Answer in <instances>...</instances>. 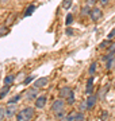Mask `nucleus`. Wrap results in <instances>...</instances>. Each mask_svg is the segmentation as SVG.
I'll use <instances>...</instances> for the list:
<instances>
[{
  "label": "nucleus",
  "instance_id": "obj_1",
  "mask_svg": "<svg viewBox=\"0 0 115 121\" xmlns=\"http://www.w3.org/2000/svg\"><path fill=\"white\" fill-rule=\"evenodd\" d=\"M35 112H34V108H30V106H27V108H23L20 109L16 114V121H31L33 120V117H34Z\"/></svg>",
  "mask_w": 115,
  "mask_h": 121
},
{
  "label": "nucleus",
  "instance_id": "obj_2",
  "mask_svg": "<svg viewBox=\"0 0 115 121\" xmlns=\"http://www.w3.org/2000/svg\"><path fill=\"white\" fill-rule=\"evenodd\" d=\"M103 16V12L100 8H97V7H92V9H91V13H89V17L92 19L93 22H99L100 19H102Z\"/></svg>",
  "mask_w": 115,
  "mask_h": 121
},
{
  "label": "nucleus",
  "instance_id": "obj_3",
  "mask_svg": "<svg viewBox=\"0 0 115 121\" xmlns=\"http://www.w3.org/2000/svg\"><path fill=\"white\" fill-rule=\"evenodd\" d=\"M65 101L62 98H58L56 99L53 104H52V110H53L54 113H57V112H61V110H64V106H65Z\"/></svg>",
  "mask_w": 115,
  "mask_h": 121
},
{
  "label": "nucleus",
  "instance_id": "obj_4",
  "mask_svg": "<svg viewBox=\"0 0 115 121\" xmlns=\"http://www.w3.org/2000/svg\"><path fill=\"white\" fill-rule=\"evenodd\" d=\"M72 93H73V90H72L71 86H64V87H61V90H60V97H61L62 99H67Z\"/></svg>",
  "mask_w": 115,
  "mask_h": 121
},
{
  "label": "nucleus",
  "instance_id": "obj_5",
  "mask_svg": "<svg viewBox=\"0 0 115 121\" xmlns=\"http://www.w3.org/2000/svg\"><path fill=\"white\" fill-rule=\"evenodd\" d=\"M67 118H68V121H84V114H83L81 112L71 113Z\"/></svg>",
  "mask_w": 115,
  "mask_h": 121
},
{
  "label": "nucleus",
  "instance_id": "obj_6",
  "mask_svg": "<svg viewBox=\"0 0 115 121\" xmlns=\"http://www.w3.org/2000/svg\"><path fill=\"white\" fill-rule=\"evenodd\" d=\"M48 83H49V78L48 77H41L34 82V86H35L37 89H39V87H45Z\"/></svg>",
  "mask_w": 115,
  "mask_h": 121
},
{
  "label": "nucleus",
  "instance_id": "obj_7",
  "mask_svg": "<svg viewBox=\"0 0 115 121\" xmlns=\"http://www.w3.org/2000/svg\"><path fill=\"white\" fill-rule=\"evenodd\" d=\"M96 101H97V95H96V94L88 95V98H87V101H85L87 108H88V109H92L93 106H95V104H96Z\"/></svg>",
  "mask_w": 115,
  "mask_h": 121
},
{
  "label": "nucleus",
  "instance_id": "obj_8",
  "mask_svg": "<svg viewBox=\"0 0 115 121\" xmlns=\"http://www.w3.org/2000/svg\"><path fill=\"white\" fill-rule=\"evenodd\" d=\"M45 105H46V95H39V97H37L35 108L42 109V108H45Z\"/></svg>",
  "mask_w": 115,
  "mask_h": 121
},
{
  "label": "nucleus",
  "instance_id": "obj_9",
  "mask_svg": "<svg viewBox=\"0 0 115 121\" xmlns=\"http://www.w3.org/2000/svg\"><path fill=\"white\" fill-rule=\"evenodd\" d=\"M14 114H18V112H16V105L12 104V105H8V108L5 109V117H12Z\"/></svg>",
  "mask_w": 115,
  "mask_h": 121
},
{
  "label": "nucleus",
  "instance_id": "obj_10",
  "mask_svg": "<svg viewBox=\"0 0 115 121\" xmlns=\"http://www.w3.org/2000/svg\"><path fill=\"white\" fill-rule=\"evenodd\" d=\"M10 90H11V86L10 85H4L1 87V90H0V98H4L5 95L10 93Z\"/></svg>",
  "mask_w": 115,
  "mask_h": 121
},
{
  "label": "nucleus",
  "instance_id": "obj_11",
  "mask_svg": "<svg viewBox=\"0 0 115 121\" xmlns=\"http://www.w3.org/2000/svg\"><path fill=\"white\" fill-rule=\"evenodd\" d=\"M26 97L29 99H37V87L35 89H30V90H27L26 91Z\"/></svg>",
  "mask_w": 115,
  "mask_h": 121
},
{
  "label": "nucleus",
  "instance_id": "obj_12",
  "mask_svg": "<svg viewBox=\"0 0 115 121\" xmlns=\"http://www.w3.org/2000/svg\"><path fill=\"white\" fill-rule=\"evenodd\" d=\"M108 85H107V86H103L102 89H100V90H99V94H97V98H100V99H103L104 98V95L107 94V91H108Z\"/></svg>",
  "mask_w": 115,
  "mask_h": 121
},
{
  "label": "nucleus",
  "instance_id": "obj_13",
  "mask_svg": "<svg viewBox=\"0 0 115 121\" xmlns=\"http://www.w3.org/2000/svg\"><path fill=\"white\" fill-rule=\"evenodd\" d=\"M37 9V7L34 4H31V5H29V7H27V9L26 11H24V17H27V16H30L31 13L34 12V11H35Z\"/></svg>",
  "mask_w": 115,
  "mask_h": 121
},
{
  "label": "nucleus",
  "instance_id": "obj_14",
  "mask_svg": "<svg viewBox=\"0 0 115 121\" xmlns=\"http://www.w3.org/2000/svg\"><path fill=\"white\" fill-rule=\"evenodd\" d=\"M14 79H15V77H14L12 74H10V75H7V77L4 78L3 83H4V85H10V86H11V85H12V82H14Z\"/></svg>",
  "mask_w": 115,
  "mask_h": 121
},
{
  "label": "nucleus",
  "instance_id": "obj_15",
  "mask_svg": "<svg viewBox=\"0 0 115 121\" xmlns=\"http://www.w3.org/2000/svg\"><path fill=\"white\" fill-rule=\"evenodd\" d=\"M96 71V62H92L91 65H89V69H88V74L91 77H93V74Z\"/></svg>",
  "mask_w": 115,
  "mask_h": 121
},
{
  "label": "nucleus",
  "instance_id": "obj_16",
  "mask_svg": "<svg viewBox=\"0 0 115 121\" xmlns=\"http://www.w3.org/2000/svg\"><path fill=\"white\" fill-rule=\"evenodd\" d=\"M91 5H88V4H85L83 8H81V15H89L91 13Z\"/></svg>",
  "mask_w": 115,
  "mask_h": 121
},
{
  "label": "nucleus",
  "instance_id": "obj_17",
  "mask_svg": "<svg viewBox=\"0 0 115 121\" xmlns=\"http://www.w3.org/2000/svg\"><path fill=\"white\" fill-rule=\"evenodd\" d=\"M110 46H111V40L107 39V40H103L102 43L99 44V48H108Z\"/></svg>",
  "mask_w": 115,
  "mask_h": 121
},
{
  "label": "nucleus",
  "instance_id": "obj_18",
  "mask_svg": "<svg viewBox=\"0 0 115 121\" xmlns=\"http://www.w3.org/2000/svg\"><path fill=\"white\" fill-rule=\"evenodd\" d=\"M67 117H68V116L65 114V112H64V110L56 113V118H57V120H64V118H67Z\"/></svg>",
  "mask_w": 115,
  "mask_h": 121
},
{
  "label": "nucleus",
  "instance_id": "obj_19",
  "mask_svg": "<svg viewBox=\"0 0 115 121\" xmlns=\"http://www.w3.org/2000/svg\"><path fill=\"white\" fill-rule=\"evenodd\" d=\"M72 7V0H64L62 1V8L64 9H69Z\"/></svg>",
  "mask_w": 115,
  "mask_h": 121
},
{
  "label": "nucleus",
  "instance_id": "obj_20",
  "mask_svg": "<svg viewBox=\"0 0 115 121\" xmlns=\"http://www.w3.org/2000/svg\"><path fill=\"white\" fill-rule=\"evenodd\" d=\"M114 65H115V56H114V58H111L110 60H107V62H106V67H107L108 70L112 69V66H114Z\"/></svg>",
  "mask_w": 115,
  "mask_h": 121
},
{
  "label": "nucleus",
  "instance_id": "obj_21",
  "mask_svg": "<svg viewBox=\"0 0 115 121\" xmlns=\"http://www.w3.org/2000/svg\"><path fill=\"white\" fill-rule=\"evenodd\" d=\"M65 101H67L68 105H73V102H75V93H72V94L69 95V97H68Z\"/></svg>",
  "mask_w": 115,
  "mask_h": 121
},
{
  "label": "nucleus",
  "instance_id": "obj_22",
  "mask_svg": "<svg viewBox=\"0 0 115 121\" xmlns=\"http://www.w3.org/2000/svg\"><path fill=\"white\" fill-rule=\"evenodd\" d=\"M19 99H20V94L15 95V97H12L11 99H8V105H12V104H15V102H18Z\"/></svg>",
  "mask_w": 115,
  "mask_h": 121
},
{
  "label": "nucleus",
  "instance_id": "obj_23",
  "mask_svg": "<svg viewBox=\"0 0 115 121\" xmlns=\"http://www.w3.org/2000/svg\"><path fill=\"white\" fill-rule=\"evenodd\" d=\"M72 22H73V15H72V13H68V15H67V20H65L67 26L72 24Z\"/></svg>",
  "mask_w": 115,
  "mask_h": 121
},
{
  "label": "nucleus",
  "instance_id": "obj_24",
  "mask_svg": "<svg viewBox=\"0 0 115 121\" xmlns=\"http://www.w3.org/2000/svg\"><path fill=\"white\" fill-rule=\"evenodd\" d=\"M5 117V109L4 108H0V121H3Z\"/></svg>",
  "mask_w": 115,
  "mask_h": 121
},
{
  "label": "nucleus",
  "instance_id": "obj_25",
  "mask_svg": "<svg viewBox=\"0 0 115 121\" xmlns=\"http://www.w3.org/2000/svg\"><path fill=\"white\" fill-rule=\"evenodd\" d=\"M115 36V28H112V30L108 32V35H107V39H112Z\"/></svg>",
  "mask_w": 115,
  "mask_h": 121
},
{
  "label": "nucleus",
  "instance_id": "obj_26",
  "mask_svg": "<svg viewBox=\"0 0 115 121\" xmlns=\"http://www.w3.org/2000/svg\"><path fill=\"white\" fill-rule=\"evenodd\" d=\"M97 1H99V0H87V4L92 7V5H95V4H96Z\"/></svg>",
  "mask_w": 115,
  "mask_h": 121
},
{
  "label": "nucleus",
  "instance_id": "obj_27",
  "mask_svg": "<svg viewBox=\"0 0 115 121\" xmlns=\"http://www.w3.org/2000/svg\"><path fill=\"white\" fill-rule=\"evenodd\" d=\"M33 79H34V77H29V78H26V79L23 81V83H24V85H29V83L33 81Z\"/></svg>",
  "mask_w": 115,
  "mask_h": 121
},
{
  "label": "nucleus",
  "instance_id": "obj_28",
  "mask_svg": "<svg viewBox=\"0 0 115 121\" xmlns=\"http://www.w3.org/2000/svg\"><path fill=\"white\" fill-rule=\"evenodd\" d=\"M99 3H100V5L104 7V5H107L108 3H110V0H99Z\"/></svg>",
  "mask_w": 115,
  "mask_h": 121
},
{
  "label": "nucleus",
  "instance_id": "obj_29",
  "mask_svg": "<svg viewBox=\"0 0 115 121\" xmlns=\"http://www.w3.org/2000/svg\"><path fill=\"white\" fill-rule=\"evenodd\" d=\"M87 104H85V102H83V104L80 105V110H87Z\"/></svg>",
  "mask_w": 115,
  "mask_h": 121
},
{
  "label": "nucleus",
  "instance_id": "obj_30",
  "mask_svg": "<svg viewBox=\"0 0 115 121\" xmlns=\"http://www.w3.org/2000/svg\"><path fill=\"white\" fill-rule=\"evenodd\" d=\"M8 1H10V0H0V3H3V4H7Z\"/></svg>",
  "mask_w": 115,
  "mask_h": 121
},
{
  "label": "nucleus",
  "instance_id": "obj_31",
  "mask_svg": "<svg viewBox=\"0 0 115 121\" xmlns=\"http://www.w3.org/2000/svg\"><path fill=\"white\" fill-rule=\"evenodd\" d=\"M67 34L68 35H72V30H71V28H68V30H67Z\"/></svg>",
  "mask_w": 115,
  "mask_h": 121
},
{
  "label": "nucleus",
  "instance_id": "obj_32",
  "mask_svg": "<svg viewBox=\"0 0 115 121\" xmlns=\"http://www.w3.org/2000/svg\"><path fill=\"white\" fill-rule=\"evenodd\" d=\"M107 114H108L107 112H103V118H107Z\"/></svg>",
  "mask_w": 115,
  "mask_h": 121
},
{
  "label": "nucleus",
  "instance_id": "obj_33",
  "mask_svg": "<svg viewBox=\"0 0 115 121\" xmlns=\"http://www.w3.org/2000/svg\"><path fill=\"white\" fill-rule=\"evenodd\" d=\"M58 121H68V118H64V120H58Z\"/></svg>",
  "mask_w": 115,
  "mask_h": 121
},
{
  "label": "nucleus",
  "instance_id": "obj_34",
  "mask_svg": "<svg viewBox=\"0 0 115 121\" xmlns=\"http://www.w3.org/2000/svg\"><path fill=\"white\" fill-rule=\"evenodd\" d=\"M114 87H115V81H114Z\"/></svg>",
  "mask_w": 115,
  "mask_h": 121
}]
</instances>
